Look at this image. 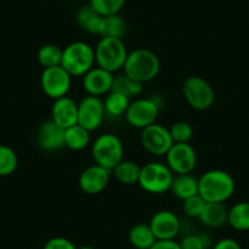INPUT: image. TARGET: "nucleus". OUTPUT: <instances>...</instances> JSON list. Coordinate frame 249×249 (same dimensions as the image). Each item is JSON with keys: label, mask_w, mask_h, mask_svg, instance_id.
I'll list each match as a JSON object with an SVG mask.
<instances>
[{"label": "nucleus", "mask_w": 249, "mask_h": 249, "mask_svg": "<svg viewBox=\"0 0 249 249\" xmlns=\"http://www.w3.org/2000/svg\"><path fill=\"white\" fill-rule=\"evenodd\" d=\"M199 196L207 203H225L236 190L234 178L224 170H209L198 178Z\"/></svg>", "instance_id": "obj_1"}, {"label": "nucleus", "mask_w": 249, "mask_h": 249, "mask_svg": "<svg viewBox=\"0 0 249 249\" xmlns=\"http://www.w3.org/2000/svg\"><path fill=\"white\" fill-rule=\"evenodd\" d=\"M122 70L124 75L144 85L159 75L160 60L152 50L138 48L128 53Z\"/></svg>", "instance_id": "obj_2"}, {"label": "nucleus", "mask_w": 249, "mask_h": 249, "mask_svg": "<svg viewBox=\"0 0 249 249\" xmlns=\"http://www.w3.org/2000/svg\"><path fill=\"white\" fill-rule=\"evenodd\" d=\"M61 68L65 69L71 77H82L95 66L94 48L86 42H72L62 49Z\"/></svg>", "instance_id": "obj_3"}, {"label": "nucleus", "mask_w": 249, "mask_h": 249, "mask_svg": "<svg viewBox=\"0 0 249 249\" xmlns=\"http://www.w3.org/2000/svg\"><path fill=\"white\" fill-rule=\"evenodd\" d=\"M94 52L95 65L111 73L124 69L128 55L124 40L112 37L100 38L97 47L94 48Z\"/></svg>", "instance_id": "obj_4"}, {"label": "nucleus", "mask_w": 249, "mask_h": 249, "mask_svg": "<svg viewBox=\"0 0 249 249\" xmlns=\"http://www.w3.org/2000/svg\"><path fill=\"white\" fill-rule=\"evenodd\" d=\"M90 153L95 164L111 171L124 160V144L114 133H103L92 143Z\"/></svg>", "instance_id": "obj_5"}, {"label": "nucleus", "mask_w": 249, "mask_h": 249, "mask_svg": "<svg viewBox=\"0 0 249 249\" xmlns=\"http://www.w3.org/2000/svg\"><path fill=\"white\" fill-rule=\"evenodd\" d=\"M174 172L166 164L159 161L147 162L141 167L138 184L143 191L152 195H162L170 191Z\"/></svg>", "instance_id": "obj_6"}, {"label": "nucleus", "mask_w": 249, "mask_h": 249, "mask_svg": "<svg viewBox=\"0 0 249 249\" xmlns=\"http://www.w3.org/2000/svg\"><path fill=\"white\" fill-rule=\"evenodd\" d=\"M183 97L191 107L198 111L210 109L215 103V90L213 86L199 76H190L184 80Z\"/></svg>", "instance_id": "obj_7"}, {"label": "nucleus", "mask_w": 249, "mask_h": 249, "mask_svg": "<svg viewBox=\"0 0 249 249\" xmlns=\"http://www.w3.org/2000/svg\"><path fill=\"white\" fill-rule=\"evenodd\" d=\"M158 116H159V105L152 98H138L132 100L124 114L127 124L140 130L155 124Z\"/></svg>", "instance_id": "obj_8"}, {"label": "nucleus", "mask_w": 249, "mask_h": 249, "mask_svg": "<svg viewBox=\"0 0 249 249\" xmlns=\"http://www.w3.org/2000/svg\"><path fill=\"white\" fill-rule=\"evenodd\" d=\"M141 143L144 150L154 157H165L174 144L169 128L160 124H153L143 128Z\"/></svg>", "instance_id": "obj_9"}, {"label": "nucleus", "mask_w": 249, "mask_h": 249, "mask_svg": "<svg viewBox=\"0 0 249 249\" xmlns=\"http://www.w3.org/2000/svg\"><path fill=\"white\" fill-rule=\"evenodd\" d=\"M70 73L61 66L44 69L40 76V87L47 97L52 99L66 97L71 88Z\"/></svg>", "instance_id": "obj_10"}, {"label": "nucleus", "mask_w": 249, "mask_h": 249, "mask_svg": "<svg viewBox=\"0 0 249 249\" xmlns=\"http://www.w3.org/2000/svg\"><path fill=\"white\" fill-rule=\"evenodd\" d=\"M165 158L166 165L175 175L191 174L197 165V154L190 143H174Z\"/></svg>", "instance_id": "obj_11"}, {"label": "nucleus", "mask_w": 249, "mask_h": 249, "mask_svg": "<svg viewBox=\"0 0 249 249\" xmlns=\"http://www.w3.org/2000/svg\"><path fill=\"white\" fill-rule=\"evenodd\" d=\"M105 117L104 102L99 97L87 95L78 103L77 124L92 132L102 126Z\"/></svg>", "instance_id": "obj_12"}, {"label": "nucleus", "mask_w": 249, "mask_h": 249, "mask_svg": "<svg viewBox=\"0 0 249 249\" xmlns=\"http://www.w3.org/2000/svg\"><path fill=\"white\" fill-rule=\"evenodd\" d=\"M149 226L157 241L175 239L181 231V221L171 210H159L152 216Z\"/></svg>", "instance_id": "obj_13"}, {"label": "nucleus", "mask_w": 249, "mask_h": 249, "mask_svg": "<svg viewBox=\"0 0 249 249\" xmlns=\"http://www.w3.org/2000/svg\"><path fill=\"white\" fill-rule=\"evenodd\" d=\"M110 181V170L94 164L81 172L78 186L86 195H99L105 190Z\"/></svg>", "instance_id": "obj_14"}, {"label": "nucleus", "mask_w": 249, "mask_h": 249, "mask_svg": "<svg viewBox=\"0 0 249 249\" xmlns=\"http://www.w3.org/2000/svg\"><path fill=\"white\" fill-rule=\"evenodd\" d=\"M114 73L94 66L90 69L85 76H82V86L88 95L102 97L111 92L112 82H114Z\"/></svg>", "instance_id": "obj_15"}, {"label": "nucleus", "mask_w": 249, "mask_h": 249, "mask_svg": "<svg viewBox=\"0 0 249 249\" xmlns=\"http://www.w3.org/2000/svg\"><path fill=\"white\" fill-rule=\"evenodd\" d=\"M37 143L44 152H57L65 147V128L52 119L43 122L37 136Z\"/></svg>", "instance_id": "obj_16"}, {"label": "nucleus", "mask_w": 249, "mask_h": 249, "mask_svg": "<svg viewBox=\"0 0 249 249\" xmlns=\"http://www.w3.org/2000/svg\"><path fill=\"white\" fill-rule=\"evenodd\" d=\"M50 114H52L53 121L66 130L77 124L78 103H76L72 98L68 95L55 99L52 105Z\"/></svg>", "instance_id": "obj_17"}, {"label": "nucleus", "mask_w": 249, "mask_h": 249, "mask_svg": "<svg viewBox=\"0 0 249 249\" xmlns=\"http://www.w3.org/2000/svg\"><path fill=\"white\" fill-rule=\"evenodd\" d=\"M170 191L175 197L184 200L196 195H199V182L197 177L192 176L191 174L175 175Z\"/></svg>", "instance_id": "obj_18"}, {"label": "nucleus", "mask_w": 249, "mask_h": 249, "mask_svg": "<svg viewBox=\"0 0 249 249\" xmlns=\"http://www.w3.org/2000/svg\"><path fill=\"white\" fill-rule=\"evenodd\" d=\"M229 209L224 203H207L202 215L199 216V222L209 229H219L227 224Z\"/></svg>", "instance_id": "obj_19"}, {"label": "nucleus", "mask_w": 249, "mask_h": 249, "mask_svg": "<svg viewBox=\"0 0 249 249\" xmlns=\"http://www.w3.org/2000/svg\"><path fill=\"white\" fill-rule=\"evenodd\" d=\"M78 26L87 33L93 36H102L103 16H100L89 4L83 5L76 15Z\"/></svg>", "instance_id": "obj_20"}, {"label": "nucleus", "mask_w": 249, "mask_h": 249, "mask_svg": "<svg viewBox=\"0 0 249 249\" xmlns=\"http://www.w3.org/2000/svg\"><path fill=\"white\" fill-rule=\"evenodd\" d=\"M128 241L135 249H149L157 238L149 224H136L128 232Z\"/></svg>", "instance_id": "obj_21"}, {"label": "nucleus", "mask_w": 249, "mask_h": 249, "mask_svg": "<svg viewBox=\"0 0 249 249\" xmlns=\"http://www.w3.org/2000/svg\"><path fill=\"white\" fill-rule=\"evenodd\" d=\"M141 167L142 166H140L137 162L132 161V160H122L111 171L114 174L115 178L120 183L126 184V186H132V184L138 183Z\"/></svg>", "instance_id": "obj_22"}, {"label": "nucleus", "mask_w": 249, "mask_h": 249, "mask_svg": "<svg viewBox=\"0 0 249 249\" xmlns=\"http://www.w3.org/2000/svg\"><path fill=\"white\" fill-rule=\"evenodd\" d=\"M90 144V132L76 124L65 130V147L73 152L86 149Z\"/></svg>", "instance_id": "obj_23"}, {"label": "nucleus", "mask_w": 249, "mask_h": 249, "mask_svg": "<svg viewBox=\"0 0 249 249\" xmlns=\"http://www.w3.org/2000/svg\"><path fill=\"white\" fill-rule=\"evenodd\" d=\"M227 224L236 231H249V202H239L229 209Z\"/></svg>", "instance_id": "obj_24"}, {"label": "nucleus", "mask_w": 249, "mask_h": 249, "mask_svg": "<svg viewBox=\"0 0 249 249\" xmlns=\"http://www.w3.org/2000/svg\"><path fill=\"white\" fill-rule=\"evenodd\" d=\"M103 102H104L105 115L110 117H121L124 116V114L127 111L131 99L126 95L121 94V93L111 90L110 93H107V98Z\"/></svg>", "instance_id": "obj_25"}, {"label": "nucleus", "mask_w": 249, "mask_h": 249, "mask_svg": "<svg viewBox=\"0 0 249 249\" xmlns=\"http://www.w3.org/2000/svg\"><path fill=\"white\" fill-rule=\"evenodd\" d=\"M143 87H144L143 83L132 80L127 75H124V73H120V75L114 76L111 90L121 93V94L126 95V97L131 99V98L140 95L143 92Z\"/></svg>", "instance_id": "obj_26"}, {"label": "nucleus", "mask_w": 249, "mask_h": 249, "mask_svg": "<svg viewBox=\"0 0 249 249\" xmlns=\"http://www.w3.org/2000/svg\"><path fill=\"white\" fill-rule=\"evenodd\" d=\"M127 31V23L120 14L103 18V31L100 37H112L124 39Z\"/></svg>", "instance_id": "obj_27"}, {"label": "nucleus", "mask_w": 249, "mask_h": 249, "mask_svg": "<svg viewBox=\"0 0 249 249\" xmlns=\"http://www.w3.org/2000/svg\"><path fill=\"white\" fill-rule=\"evenodd\" d=\"M62 49L55 44H44L37 53V60L43 69L55 68L61 65Z\"/></svg>", "instance_id": "obj_28"}, {"label": "nucleus", "mask_w": 249, "mask_h": 249, "mask_svg": "<svg viewBox=\"0 0 249 249\" xmlns=\"http://www.w3.org/2000/svg\"><path fill=\"white\" fill-rule=\"evenodd\" d=\"M18 165L15 150L6 144H0V176H10Z\"/></svg>", "instance_id": "obj_29"}, {"label": "nucleus", "mask_w": 249, "mask_h": 249, "mask_svg": "<svg viewBox=\"0 0 249 249\" xmlns=\"http://www.w3.org/2000/svg\"><path fill=\"white\" fill-rule=\"evenodd\" d=\"M124 3L126 0H89V5L103 18L120 14Z\"/></svg>", "instance_id": "obj_30"}, {"label": "nucleus", "mask_w": 249, "mask_h": 249, "mask_svg": "<svg viewBox=\"0 0 249 249\" xmlns=\"http://www.w3.org/2000/svg\"><path fill=\"white\" fill-rule=\"evenodd\" d=\"M178 243L181 249H208L212 247V239L205 233H188Z\"/></svg>", "instance_id": "obj_31"}, {"label": "nucleus", "mask_w": 249, "mask_h": 249, "mask_svg": "<svg viewBox=\"0 0 249 249\" xmlns=\"http://www.w3.org/2000/svg\"><path fill=\"white\" fill-rule=\"evenodd\" d=\"M174 143H190L193 137V128L188 122L178 121L171 124L169 128Z\"/></svg>", "instance_id": "obj_32"}, {"label": "nucleus", "mask_w": 249, "mask_h": 249, "mask_svg": "<svg viewBox=\"0 0 249 249\" xmlns=\"http://www.w3.org/2000/svg\"><path fill=\"white\" fill-rule=\"evenodd\" d=\"M182 202H183L182 203V212L186 216L191 217V219H199L203 210H204L205 204H207V202L199 195L187 198Z\"/></svg>", "instance_id": "obj_33"}, {"label": "nucleus", "mask_w": 249, "mask_h": 249, "mask_svg": "<svg viewBox=\"0 0 249 249\" xmlns=\"http://www.w3.org/2000/svg\"><path fill=\"white\" fill-rule=\"evenodd\" d=\"M43 249H77L75 244L66 237H53L48 239Z\"/></svg>", "instance_id": "obj_34"}, {"label": "nucleus", "mask_w": 249, "mask_h": 249, "mask_svg": "<svg viewBox=\"0 0 249 249\" xmlns=\"http://www.w3.org/2000/svg\"><path fill=\"white\" fill-rule=\"evenodd\" d=\"M212 249H242L241 244L233 238H221L215 242Z\"/></svg>", "instance_id": "obj_35"}, {"label": "nucleus", "mask_w": 249, "mask_h": 249, "mask_svg": "<svg viewBox=\"0 0 249 249\" xmlns=\"http://www.w3.org/2000/svg\"><path fill=\"white\" fill-rule=\"evenodd\" d=\"M149 249H181V247L178 242L170 239V241H157Z\"/></svg>", "instance_id": "obj_36"}, {"label": "nucleus", "mask_w": 249, "mask_h": 249, "mask_svg": "<svg viewBox=\"0 0 249 249\" xmlns=\"http://www.w3.org/2000/svg\"><path fill=\"white\" fill-rule=\"evenodd\" d=\"M77 249H94L93 247H89V246H83V247H80V248Z\"/></svg>", "instance_id": "obj_37"}, {"label": "nucleus", "mask_w": 249, "mask_h": 249, "mask_svg": "<svg viewBox=\"0 0 249 249\" xmlns=\"http://www.w3.org/2000/svg\"><path fill=\"white\" fill-rule=\"evenodd\" d=\"M72 1H85V0H72Z\"/></svg>", "instance_id": "obj_38"}]
</instances>
